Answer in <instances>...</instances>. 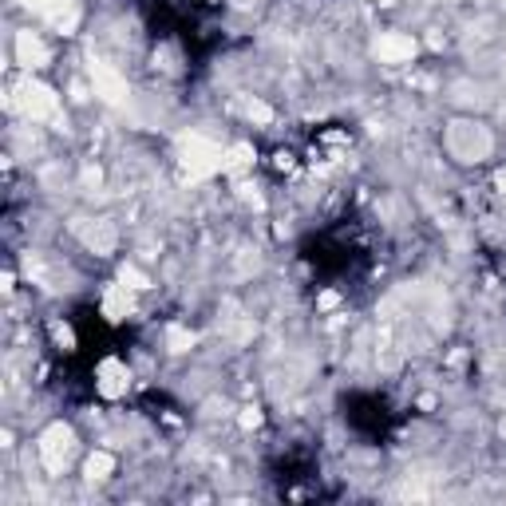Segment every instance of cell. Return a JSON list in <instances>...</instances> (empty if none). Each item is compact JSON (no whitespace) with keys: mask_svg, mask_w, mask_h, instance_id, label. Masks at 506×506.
I'll use <instances>...</instances> for the list:
<instances>
[{"mask_svg":"<svg viewBox=\"0 0 506 506\" xmlns=\"http://www.w3.org/2000/svg\"><path fill=\"white\" fill-rule=\"evenodd\" d=\"M182 162H186V170L194 179H206V174L226 170V150L198 139V135H190V139H182Z\"/></svg>","mask_w":506,"mask_h":506,"instance_id":"obj_1","label":"cell"},{"mask_svg":"<svg viewBox=\"0 0 506 506\" xmlns=\"http://www.w3.org/2000/svg\"><path fill=\"white\" fill-rule=\"evenodd\" d=\"M40 455H44V466L52 475H64L68 466V455H71V431L64 423H52L48 431L40 435Z\"/></svg>","mask_w":506,"mask_h":506,"instance_id":"obj_2","label":"cell"},{"mask_svg":"<svg viewBox=\"0 0 506 506\" xmlns=\"http://www.w3.org/2000/svg\"><path fill=\"white\" fill-rule=\"evenodd\" d=\"M20 103H24V111H28L32 119H48V115L60 111V95H56L48 83H40V80L24 83V88H20Z\"/></svg>","mask_w":506,"mask_h":506,"instance_id":"obj_3","label":"cell"},{"mask_svg":"<svg viewBox=\"0 0 506 506\" xmlns=\"http://www.w3.org/2000/svg\"><path fill=\"white\" fill-rule=\"evenodd\" d=\"M28 4L32 12H40L44 20H52L60 32H71L80 24V8H76V0H20Z\"/></svg>","mask_w":506,"mask_h":506,"instance_id":"obj_4","label":"cell"},{"mask_svg":"<svg viewBox=\"0 0 506 506\" xmlns=\"http://www.w3.org/2000/svg\"><path fill=\"white\" fill-rule=\"evenodd\" d=\"M416 52H419V44L411 36H404V32H384L376 40V56L384 64H407V60H416Z\"/></svg>","mask_w":506,"mask_h":506,"instance_id":"obj_5","label":"cell"},{"mask_svg":"<svg viewBox=\"0 0 506 506\" xmlns=\"http://www.w3.org/2000/svg\"><path fill=\"white\" fill-rule=\"evenodd\" d=\"M95 387H100L107 399H119L123 392L131 387V372L127 364H119V360H103L100 372H95Z\"/></svg>","mask_w":506,"mask_h":506,"instance_id":"obj_6","label":"cell"},{"mask_svg":"<svg viewBox=\"0 0 506 506\" xmlns=\"http://www.w3.org/2000/svg\"><path fill=\"white\" fill-rule=\"evenodd\" d=\"M91 83H95V95L107 100V103H123L127 100V83H123V76H115L107 64H91Z\"/></svg>","mask_w":506,"mask_h":506,"instance_id":"obj_7","label":"cell"},{"mask_svg":"<svg viewBox=\"0 0 506 506\" xmlns=\"http://www.w3.org/2000/svg\"><path fill=\"white\" fill-rule=\"evenodd\" d=\"M16 60H20L24 68H40V64H48V48H44L32 32H20V36H16Z\"/></svg>","mask_w":506,"mask_h":506,"instance_id":"obj_8","label":"cell"},{"mask_svg":"<svg viewBox=\"0 0 506 506\" xmlns=\"http://www.w3.org/2000/svg\"><path fill=\"white\" fill-rule=\"evenodd\" d=\"M131 313V289L127 285H111L103 293V317L107 320H123Z\"/></svg>","mask_w":506,"mask_h":506,"instance_id":"obj_9","label":"cell"},{"mask_svg":"<svg viewBox=\"0 0 506 506\" xmlns=\"http://www.w3.org/2000/svg\"><path fill=\"white\" fill-rule=\"evenodd\" d=\"M111 471H115V459H111L107 451H95V455L88 459V478H107Z\"/></svg>","mask_w":506,"mask_h":506,"instance_id":"obj_10","label":"cell"},{"mask_svg":"<svg viewBox=\"0 0 506 506\" xmlns=\"http://www.w3.org/2000/svg\"><path fill=\"white\" fill-rule=\"evenodd\" d=\"M167 344H170V352H186L190 344H194V337H190L186 328H179V325H170V332H167Z\"/></svg>","mask_w":506,"mask_h":506,"instance_id":"obj_11","label":"cell"},{"mask_svg":"<svg viewBox=\"0 0 506 506\" xmlns=\"http://www.w3.org/2000/svg\"><path fill=\"white\" fill-rule=\"evenodd\" d=\"M249 155H253V150H249L246 143H238V147H229V150H226V170H238V167H246V162H249Z\"/></svg>","mask_w":506,"mask_h":506,"instance_id":"obj_12","label":"cell"},{"mask_svg":"<svg viewBox=\"0 0 506 506\" xmlns=\"http://www.w3.org/2000/svg\"><path fill=\"white\" fill-rule=\"evenodd\" d=\"M52 337H56V344H60L64 352H71V348H76V332H71L64 320H56V325H52Z\"/></svg>","mask_w":506,"mask_h":506,"instance_id":"obj_13","label":"cell"},{"mask_svg":"<svg viewBox=\"0 0 506 506\" xmlns=\"http://www.w3.org/2000/svg\"><path fill=\"white\" fill-rule=\"evenodd\" d=\"M119 281H123V285H127V289H147V285H150V281L143 277V273H139V269H135V265H123Z\"/></svg>","mask_w":506,"mask_h":506,"instance_id":"obj_14","label":"cell"},{"mask_svg":"<svg viewBox=\"0 0 506 506\" xmlns=\"http://www.w3.org/2000/svg\"><path fill=\"white\" fill-rule=\"evenodd\" d=\"M249 119H258V123H269V119H273V111H269V107H265V103H261V100H253V103H249Z\"/></svg>","mask_w":506,"mask_h":506,"instance_id":"obj_15","label":"cell"},{"mask_svg":"<svg viewBox=\"0 0 506 506\" xmlns=\"http://www.w3.org/2000/svg\"><path fill=\"white\" fill-rule=\"evenodd\" d=\"M258 423H261L258 407H241V427H258Z\"/></svg>","mask_w":506,"mask_h":506,"instance_id":"obj_16","label":"cell"},{"mask_svg":"<svg viewBox=\"0 0 506 506\" xmlns=\"http://www.w3.org/2000/svg\"><path fill=\"white\" fill-rule=\"evenodd\" d=\"M273 167L277 170H293V155H289V150H277V155H273Z\"/></svg>","mask_w":506,"mask_h":506,"instance_id":"obj_17","label":"cell"},{"mask_svg":"<svg viewBox=\"0 0 506 506\" xmlns=\"http://www.w3.org/2000/svg\"><path fill=\"white\" fill-rule=\"evenodd\" d=\"M495 186H498V194H506V167L495 174Z\"/></svg>","mask_w":506,"mask_h":506,"instance_id":"obj_18","label":"cell"}]
</instances>
